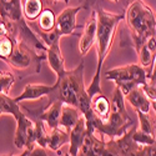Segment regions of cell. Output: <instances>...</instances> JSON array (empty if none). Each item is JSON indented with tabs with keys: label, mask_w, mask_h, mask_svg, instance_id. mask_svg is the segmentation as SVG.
<instances>
[{
	"label": "cell",
	"mask_w": 156,
	"mask_h": 156,
	"mask_svg": "<svg viewBox=\"0 0 156 156\" xmlns=\"http://www.w3.org/2000/svg\"><path fill=\"white\" fill-rule=\"evenodd\" d=\"M98 11V34H96V70L91 79V83L86 87L90 98L102 93L101 91V76H102V66L105 62L110 50L114 44V39L119 24L125 20L124 14H115V12L106 11L101 8L96 9Z\"/></svg>",
	"instance_id": "1"
},
{
	"label": "cell",
	"mask_w": 156,
	"mask_h": 156,
	"mask_svg": "<svg viewBox=\"0 0 156 156\" xmlns=\"http://www.w3.org/2000/svg\"><path fill=\"white\" fill-rule=\"evenodd\" d=\"M125 20L135 49L144 44L147 37L156 35L155 14L142 0H133L127 3Z\"/></svg>",
	"instance_id": "2"
},
{
	"label": "cell",
	"mask_w": 156,
	"mask_h": 156,
	"mask_svg": "<svg viewBox=\"0 0 156 156\" xmlns=\"http://www.w3.org/2000/svg\"><path fill=\"white\" fill-rule=\"evenodd\" d=\"M133 126V120L129 115H124L120 112L111 111L110 116L106 120H100L98 116L93 121V130L94 133L102 135L104 137L115 139L124 135L129 131V127Z\"/></svg>",
	"instance_id": "3"
},
{
	"label": "cell",
	"mask_w": 156,
	"mask_h": 156,
	"mask_svg": "<svg viewBox=\"0 0 156 156\" xmlns=\"http://www.w3.org/2000/svg\"><path fill=\"white\" fill-rule=\"evenodd\" d=\"M15 121L16 131L14 145L20 150H24L23 155H30L36 147V124L24 112Z\"/></svg>",
	"instance_id": "4"
},
{
	"label": "cell",
	"mask_w": 156,
	"mask_h": 156,
	"mask_svg": "<svg viewBox=\"0 0 156 156\" xmlns=\"http://www.w3.org/2000/svg\"><path fill=\"white\" fill-rule=\"evenodd\" d=\"M18 40V25L0 15V60L4 62L9 60Z\"/></svg>",
	"instance_id": "5"
},
{
	"label": "cell",
	"mask_w": 156,
	"mask_h": 156,
	"mask_svg": "<svg viewBox=\"0 0 156 156\" xmlns=\"http://www.w3.org/2000/svg\"><path fill=\"white\" fill-rule=\"evenodd\" d=\"M81 9L83 6H68L56 16L55 30L61 35V37L73 35L77 28H84L76 21L77 14Z\"/></svg>",
	"instance_id": "6"
},
{
	"label": "cell",
	"mask_w": 156,
	"mask_h": 156,
	"mask_svg": "<svg viewBox=\"0 0 156 156\" xmlns=\"http://www.w3.org/2000/svg\"><path fill=\"white\" fill-rule=\"evenodd\" d=\"M105 141L109 155H137L140 150V146L133 139V130L126 131L119 137L109 139Z\"/></svg>",
	"instance_id": "7"
},
{
	"label": "cell",
	"mask_w": 156,
	"mask_h": 156,
	"mask_svg": "<svg viewBox=\"0 0 156 156\" xmlns=\"http://www.w3.org/2000/svg\"><path fill=\"white\" fill-rule=\"evenodd\" d=\"M104 77L106 80L114 81L116 86H119L121 89L124 95H127L134 87L137 86L133 80V75H131V71H130L129 65L109 69L104 73Z\"/></svg>",
	"instance_id": "8"
},
{
	"label": "cell",
	"mask_w": 156,
	"mask_h": 156,
	"mask_svg": "<svg viewBox=\"0 0 156 156\" xmlns=\"http://www.w3.org/2000/svg\"><path fill=\"white\" fill-rule=\"evenodd\" d=\"M96 34H98V11L96 9H94L84 25V33L79 41V51L83 56H85L90 51V49L95 45Z\"/></svg>",
	"instance_id": "9"
},
{
	"label": "cell",
	"mask_w": 156,
	"mask_h": 156,
	"mask_svg": "<svg viewBox=\"0 0 156 156\" xmlns=\"http://www.w3.org/2000/svg\"><path fill=\"white\" fill-rule=\"evenodd\" d=\"M31 50L27 46V44H24L20 39L16 43V46L12 51V54L10 55L9 60L6 61V64L10 68H12L14 70L21 71L30 68L31 65Z\"/></svg>",
	"instance_id": "10"
},
{
	"label": "cell",
	"mask_w": 156,
	"mask_h": 156,
	"mask_svg": "<svg viewBox=\"0 0 156 156\" xmlns=\"http://www.w3.org/2000/svg\"><path fill=\"white\" fill-rule=\"evenodd\" d=\"M55 84L54 85H46V84H27L23 91L14 98L19 104L24 101H34L40 100L41 98L49 96L54 93Z\"/></svg>",
	"instance_id": "11"
},
{
	"label": "cell",
	"mask_w": 156,
	"mask_h": 156,
	"mask_svg": "<svg viewBox=\"0 0 156 156\" xmlns=\"http://www.w3.org/2000/svg\"><path fill=\"white\" fill-rule=\"evenodd\" d=\"M62 105H64V102L61 100H53V101H50L49 106L45 110H43L41 114L37 116L49 129V131L60 126V116H61Z\"/></svg>",
	"instance_id": "12"
},
{
	"label": "cell",
	"mask_w": 156,
	"mask_h": 156,
	"mask_svg": "<svg viewBox=\"0 0 156 156\" xmlns=\"http://www.w3.org/2000/svg\"><path fill=\"white\" fill-rule=\"evenodd\" d=\"M46 61L49 68L55 73V75L59 77L65 73V61L64 56L61 53V48H60V39L56 41H54L50 46H48L46 51Z\"/></svg>",
	"instance_id": "13"
},
{
	"label": "cell",
	"mask_w": 156,
	"mask_h": 156,
	"mask_svg": "<svg viewBox=\"0 0 156 156\" xmlns=\"http://www.w3.org/2000/svg\"><path fill=\"white\" fill-rule=\"evenodd\" d=\"M86 120H85V116L83 115L80 120L77 121V124L73 127V130L70 131V139H69V155L75 156V155H79L80 147L83 145V141L84 137L86 135Z\"/></svg>",
	"instance_id": "14"
},
{
	"label": "cell",
	"mask_w": 156,
	"mask_h": 156,
	"mask_svg": "<svg viewBox=\"0 0 156 156\" xmlns=\"http://www.w3.org/2000/svg\"><path fill=\"white\" fill-rule=\"evenodd\" d=\"M0 15L12 23L19 24L24 20L21 0H0Z\"/></svg>",
	"instance_id": "15"
},
{
	"label": "cell",
	"mask_w": 156,
	"mask_h": 156,
	"mask_svg": "<svg viewBox=\"0 0 156 156\" xmlns=\"http://www.w3.org/2000/svg\"><path fill=\"white\" fill-rule=\"evenodd\" d=\"M125 99L134 108V110H139L142 112H150L151 110V100L146 96L141 86L134 87L127 95H125Z\"/></svg>",
	"instance_id": "16"
},
{
	"label": "cell",
	"mask_w": 156,
	"mask_h": 156,
	"mask_svg": "<svg viewBox=\"0 0 156 156\" xmlns=\"http://www.w3.org/2000/svg\"><path fill=\"white\" fill-rule=\"evenodd\" d=\"M81 116H83V112L77 106L64 102L61 109V116H60V126L70 133L73 127L77 124V121L80 120Z\"/></svg>",
	"instance_id": "17"
},
{
	"label": "cell",
	"mask_w": 156,
	"mask_h": 156,
	"mask_svg": "<svg viewBox=\"0 0 156 156\" xmlns=\"http://www.w3.org/2000/svg\"><path fill=\"white\" fill-rule=\"evenodd\" d=\"M70 139V133L66 131L64 127L58 126L55 129H53L49 133V137H48V149L51 151L58 152V155H61L60 149L69 142Z\"/></svg>",
	"instance_id": "18"
},
{
	"label": "cell",
	"mask_w": 156,
	"mask_h": 156,
	"mask_svg": "<svg viewBox=\"0 0 156 156\" xmlns=\"http://www.w3.org/2000/svg\"><path fill=\"white\" fill-rule=\"evenodd\" d=\"M91 108L100 120H106L111 114V101L102 93H99L91 98Z\"/></svg>",
	"instance_id": "19"
},
{
	"label": "cell",
	"mask_w": 156,
	"mask_h": 156,
	"mask_svg": "<svg viewBox=\"0 0 156 156\" xmlns=\"http://www.w3.org/2000/svg\"><path fill=\"white\" fill-rule=\"evenodd\" d=\"M23 16L28 21L37 20L41 11L44 10L43 0H21Z\"/></svg>",
	"instance_id": "20"
},
{
	"label": "cell",
	"mask_w": 156,
	"mask_h": 156,
	"mask_svg": "<svg viewBox=\"0 0 156 156\" xmlns=\"http://www.w3.org/2000/svg\"><path fill=\"white\" fill-rule=\"evenodd\" d=\"M23 114L19 102L10 98V95H2L0 94V116L2 115H11L15 120Z\"/></svg>",
	"instance_id": "21"
},
{
	"label": "cell",
	"mask_w": 156,
	"mask_h": 156,
	"mask_svg": "<svg viewBox=\"0 0 156 156\" xmlns=\"http://www.w3.org/2000/svg\"><path fill=\"white\" fill-rule=\"evenodd\" d=\"M55 25H56V15L55 12L46 8L41 11L40 16L37 18V29L39 31L43 33H50L55 30Z\"/></svg>",
	"instance_id": "22"
},
{
	"label": "cell",
	"mask_w": 156,
	"mask_h": 156,
	"mask_svg": "<svg viewBox=\"0 0 156 156\" xmlns=\"http://www.w3.org/2000/svg\"><path fill=\"white\" fill-rule=\"evenodd\" d=\"M135 50H136V53L139 54L140 64L145 68V70H146V73H147V79H149V75H150L151 71H152V66H154V62H155L156 54L149 49V46L146 45V43L141 44V45H140L139 48H136Z\"/></svg>",
	"instance_id": "23"
},
{
	"label": "cell",
	"mask_w": 156,
	"mask_h": 156,
	"mask_svg": "<svg viewBox=\"0 0 156 156\" xmlns=\"http://www.w3.org/2000/svg\"><path fill=\"white\" fill-rule=\"evenodd\" d=\"M110 101H111V111L127 115L126 108H125V95L119 86L115 85V89L112 91V96H111Z\"/></svg>",
	"instance_id": "24"
},
{
	"label": "cell",
	"mask_w": 156,
	"mask_h": 156,
	"mask_svg": "<svg viewBox=\"0 0 156 156\" xmlns=\"http://www.w3.org/2000/svg\"><path fill=\"white\" fill-rule=\"evenodd\" d=\"M14 83H15V75L11 71L9 70L0 71V94L9 95Z\"/></svg>",
	"instance_id": "25"
},
{
	"label": "cell",
	"mask_w": 156,
	"mask_h": 156,
	"mask_svg": "<svg viewBox=\"0 0 156 156\" xmlns=\"http://www.w3.org/2000/svg\"><path fill=\"white\" fill-rule=\"evenodd\" d=\"M135 111H136L137 118H139V124H140L139 129L144 133L155 135V124H154L152 118L150 116V112H142L139 110H135Z\"/></svg>",
	"instance_id": "26"
},
{
	"label": "cell",
	"mask_w": 156,
	"mask_h": 156,
	"mask_svg": "<svg viewBox=\"0 0 156 156\" xmlns=\"http://www.w3.org/2000/svg\"><path fill=\"white\" fill-rule=\"evenodd\" d=\"M133 139L140 147L141 146H146V145H151L156 140L155 135L144 133V131H141L140 129H133Z\"/></svg>",
	"instance_id": "27"
},
{
	"label": "cell",
	"mask_w": 156,
	"mask_h": 156,
	"mask_svg": "<svg viewBox=\"0 0 156 156\" xmlns=\"http://www.w3.org/2000/svg\"><path fill=\"white\" fill-rule=\"evenodd\" d=\"M141 89L144 90V93L150 100H156V84H151L147 81L145 85L141 86Z\"/></svg>",
	"instance_id": "28"
},
{
	"label": "cell",
	"mask_w": 156,
	"mask_h": 156,
	"mask_svg": "<svg viewBox=\"0 0 156 156\" xmlns=\"http://www.w3.org/2000/svg\"><path fill=\"white\" fill-rule=\"evenodd\" d=\"M137 155H142V156H156V140H155L154 144H151V145L141 146Z\"/></svg>",
	"instance_id": "29"
},
{
	"label": "cell",
	"mask_w": 156,
	"mask_h": 156,
	"mask_svg": "<svg viewBox=\"0 0 156 156\" xmlns=\"http://www.w3.org/2000/svg\"><path fill=\"white\" fill-rule=\"evenodd\" d=\"M149 83L156 84V58H155V62H154V66H152V71L149 75Z\"/></svg>",
	"instance_id": "30"
},
{
	"label": "cell",
	"mask_w": 156,
	"mask_h": 156,
	"mask_svg": "<svg viewBox=\"0 0 156 156\" xmlns=\"http://www.w3.org/2000/svg\"><path fill=\"white\" fill-rule=\"evenodd\" d=\"M151 108L156 114V100H151Z\"/></svg>",
	"instance_id": "31"
},
{
	"label": "cell",
	"mask_w": 156,
	"mask_h": 156,
	"mask_svg": "<svg viewBox=\"0 0 156 156\" xmlns=\"http://www.w3.org/2000/svg\"><path fill=\"white\" fill-rule=\"evenodd\" d=\"M54 2H62V3H69V0H54Z\"/></svg>",
	"instance_id": "32"
},
{
	"label": "cell",
	"mask_w": 156,
	"mask_h": 156,
	"mask_svg": "<svg viewBox=\"0 0 156 156\" xmlns=\"http://www.w3.org/2000/svg\"><path fill=\"white\" fill-rule=\"evenodd\" d=\"M110 2H112V3H118L119 0H110Z\"/></svg>",
	"instance_id": "33"
}]
</instances>
